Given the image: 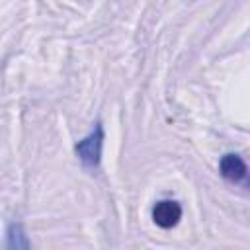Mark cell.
Segmentation results:
<instances>
[{"instance_id":"obj_1","label":"cell","mask_w":250,"mask_h":250,"mask_svg":"<svg viewBox=\"0 0 250 250\" xmlns=\"http://www.w3.org/2000/svg\"><path fill=\"white\" fill-rule=\"evenodd\" d=\"M102 145H104V129H102L100 123H96L94 131H92L88 137H84L82 141H78V145H76V154H78V158H80L86 166L94 168V166L100 164V158H102Z\"/></svg>"},{"instance_id":"obj_2","label":"cell","mask_w":250,"mask_h":250,"mask_svg":"<svg viewBox=\"0 0 250 250\" xmlns=\"http://www.w3.org/2000/svg\"><path fill=\"white\" fill-rule=\"evenodd\" d=\"M180 219H182V207L178 201L164 199L152 207V221L160 229H172L180 223Z\"/></svg>"},{"instance_id":"obj_3","label":"cell","mask_w":250,"mask_h":250,"mask_svg":"<svg viewBox=\"0 0 250 250\" xmlns=\"http://www.w3.org/2000/svg\"><path fill=\"white\" fill-rule=\"evenodd\" d=\"M219 172L229 182H244L248 178V168H246L244 160L238 154H232V152L221 156V160H219Z\"/></svg>"},{"instance_id":"obj_4","label":"cell","mask_w":250,"mask_h":250,"mask_svg":"<svg viewBox=\"0 0 250 250\" xmlns=\"http://www.w3.org/2000/svg\"><path fill=\"white\" fill-rule=\"evenodd\" d=\"M6 246L8 248H16V250H23V248H29V240L21 229V225H10L8 227V234H6Z\"/></svg>"}]
</instances>
